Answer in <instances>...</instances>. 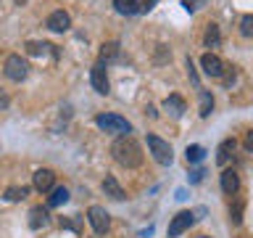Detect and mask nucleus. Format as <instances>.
I'll return each mask as SVG.
<instances>
[{"mask_svg":"<svg viewBox=\"0 0 253 238\" xmlns=\"http://www.w3.org/2000/svg\"><path fill=\"white\" fill-rule=\"evenodd\" d=\"M111 154H114V159L122 167H126V170H134V167L142 164V151H140V143L132 138V135H122L114 146H111Z\"/></svg>","mask_w":253,"mask_h":238,"instance_id":"f257e3e1","label":"nucleus"},{"mask_svg":"<svg viewBox=\"0 0 253 238\" xmlns=\"http://www.w3.org/2000/svg\"><path fill=\"white\" fill-rule=\"evenodd\" d=\"M95 124H98L103 132H114V135H126L132 130L129 122H126L124 117H119V114H98L95 117Z\"/></svg>","mask_w":253,"mask_h":238,"instance_id":"f03ea898","label":"nucleus"},{"mask_svg":"<svg viewBox=\"0 0 253 238\" xmlns=\"http://www.w3.org/2000/svg\"><path fill=\"white\" fill-rule=\"evenodd\" d=\"M3 71H5L8 79L21 82V79H27V74H29V63L24 61L19 53H11V56L5 59V63H3Z\"/></svg>","mask_w":253,"mask_h":238,"instance_id":"7ed1b4c3","label":"nucleus"},{"mask_svg":"<svg viewBox=\"0 0 253 238\" xmlns=\"http://www.w3.org/2000/svg\"><path fill=\"white\" fill-rule=\"evenodd\" d=\"M148 148H150V154H153V159H156L158 164H171L174 151H171L169 143L161 140L158 135H148Z\"/></svg>","mask_w":253,"mask_h":238,"instance_id":"20e7f679","label":"nucleus"},{"mask_svg":"<svg viewBox=\"0 0 253 238\" xmlns=\"http://www.w3.org/2000/svg\"><path fill=\"white\" fill-rule=\"evenodd\" d=\"M87 220H90V225H92V230L98 236H103L106 233V230L111 228V217H108V212L103 209V206H90V209H87Z\"/></svg>","mask_w":253,"mask_h":238,"instance_id":"39448f33","label":"nucleus"},{"mask_svg":"<svg viewBox=\"0 0 253 238\" xmlns=\"http://www.w3.org/2000/svg\"><path fill=\"white\" fill-rule=\"evenodd\" d=\"M193 222H195V214H193V212H179L177 217L169 222V238L182 236L185 230H190V225H193Z\"/></svg>","mask_w":253,"mask_h":238,"instance_id":"423d86ee","label":"nucleus"},{"mask_svg":"<svg viewBox=\"0 0 253 238\" xmlns=\"http://www.w3.org/2000/svg\"><path fill=\"white\" fill-rule=\"evenodd\" d=\"M90 82H92V87H95V93L108 95L111 85H108V74H106V66H103V63H95V66H92V71H90Z\"/></svg>","mask_w":253,"mask_h":238,"instance_id":"0eeeda50","label":"nucleus"},{"mask_svg":"<svg viewBox=\"0 0 253 238\" xmlns=\"http://www.w3.org/2000/svg\"><path fill=\"white\" fill-rule=\"evenodd\" d=\"M201 66H203V71L209 77H224V61L219 59V56H213V53H206L203 59H201Z\"/></svg>","mask_w":253,"mask_h":238,"instance_id":"6e6552de","label":"nucleus"},{"mask_svg":"<svg viewBox=\"0 0 253 238\" xmlns=\"http://www.w3.org/2000/svg\"><path fill=\"white\" fill-rule=\"evenodd\" d=\"M45 27L53 29V32H66V29L71 27V16H69L66 11H53L50 16H47Z\"/></svg>","mask_w":253,"mask_h":238,"instance_id":"1a4fd4ad","label":"nucleus"},{"mask_svg":"<svg viewBox=\"0 0 253 238\" xmlns=\"http://www.w3.org/2000/svg\"><path fill=\"white\" fill-rule=\"evenodd\" d=\"M164 111L171 119H179L187 111V103H185V98H179V95H169V98L164 101Z\"/></svg>","mask_w":253,"mask_h":238,"instance_id":"9d476101","label":"nucleus"},{"mask_svg":"<svg viewBox=\"0 0 253 238\" xmlns=\"http://www.w3.org/2000/svg\"><path fill=\"white\" fill-rule=\"evenodd\" d=\"M32 182H35V188L40 190V193H45V190H50V188H53L55 175H53L50 170H37V172H35V178H32Z\"/></svg>","mask_w":253,"mask_h":238,"instance_id":"9b49d317","label":"nucleus"},{"mask_svg":"<svg viewBox=\"0 0 253 238\" xmlns=\"http://www.w3.org/2000/svg\"><path fill=\"white\" fill-rule=\"evenodd\" d=\"M237 188H240V178H237L235 170H224L221 172V190H224L227 196H235Z\"/></svg>","mask_w":253,"mask_h":238,"instance_id":"f8f14e48","label":"nucleus"},{"mask_svg":"<svg viewBox=\"0 0 253 238\" xmlns=\"http://www.w3.org/2000/svg\"><path fill=\"white\" fill-rule=\"evenodd\" d=\"M103 193H106L108 198H114V201H124V190L122 185L116 182V178H111V175H106V180H103Z\"/></svg>","mask_w":253,"mask_h":238,"instance_id":"ddd939ff","label":"nucleus"},{"mask_svg":"<svg viewBox=\"0 0 253 238\" xmlns=\"http://www.w3.org/2000/svg\"><path fill=\"white\" fill-rule=\"evenodd\" d=\"M47 222V209L45 206H32V212H29V228L32 230H40Z\"/></svg>","mask_w":253,"mask_h":238,"instance_id":"4468645a","label":"nucleus"},{"mask_svg":"<svg viewBox=\"0 0 253 238\" xmlns=\"http://www.w3.org/2000/svg\"><path fill=\"white\" fill-rule=\"evenodd\" d=\"M119 59V43H103L100 45V61L98 63H111V61H116Z\"/></svg>","mask_w":253,"mask_h":238,"instance_id":"2eb2a0df","label":"nucleus"},{"mask_svg":"<svg viewBox=\"0 0 253 238\" xmlns=\"http://www.w3.org/2000/svg\"><path fill=\"white\" fill-rule=\"evenodd\" d=\"M203 43H206V48H219V43H221V32H219L216 24H209V27H206Z\"/></svg>","mask_w":253,"mask_h":238,"instance_id":"dca6fc26","label":"nucleus"},{"mask_svg":"<svg viewBox=\"0 0 253 238\" xmlns=\"http://www.w3.org/2000/svg\"><path fill=\"white\" fill-rule=\"evenodd\" d=\"M235 146H237V143H235L232 138H227V140H224V143H221V146H219L216 162H219V164H227V162H229V156H232V151H235Z\"/></svg>","mask_w":253,"mask_h":238,"instance_id":"f3484780","label":"nucleus"},{"mask_svg":"<svg viewBox=\"0 0 253 238\" xmlns=\"http://www.w3.org/2000/svg\"><path fill=\"white\" fill-rule=\"evenodd\" d=\"M69 201V190L63 188V185H58V188H53V193H50V198H47V204L50 206H61V204H66Z\"/></svg>","mask_w":253,"mask_h":238,"instance_id":"a211bd4d","label":"nucleus"},{"mask_svg":"<svg viewBox=\"0 0 253 238\" xmlns=\"http://www.w3.org/2000/svg\"><path fill=\"white\" fill-rule=\"evenodd\" d=\"M243 209H245L243 198H237V201L229 206V222H232V225H240L243 222Z\"/></svg>","mask_w":253,"mask_h":238,"instance_id":"6ab92c4d","label":"nucleus"},{"mask_svg":"<svg viewBox=\"0 0 253 238\" xmlns=\"http://www.w3.org/2000/svg\"><path fill=\"white\" fill-rule=\"evenodd\" d=\"M185 156H187L190 164L203 162V159H206V148H203V146H187V148H185Z\"/></svg>","mask_w":253,"mask_h":238,"instance_id":"aec40b11","label":"nucleus"},{"mask_svg":"<svg viewBox=\"0 0 253 238\" xmlns=\"http://www.w3.org/2000/svg\"><path fill=\"white\" fill-rule=\"evenodd\" d=\"M114 8L122 16H134L137 13V8H134V0H114Z\"/></svg>","mask_w":253,"mask_h":238,"instance_id":"412c9836","label":"nucleus"},{"mask_svg":"<svg viewBox=\"0 0 253 238\" xmlns=\"http://www.w3.org/2000/svg\"><path fill=\"white\" fill-rule=\"evenodd\" d=\"M24 48H27V53H29V56H42V53L50 51L53 45H47V43H35V40H29V43L24 45Z\"/></svg>","mask_w":253,"mask_h":238,"instance_id":"4be33fe9","label":"nucleus"},{"mask_svg":"<svg viewBox=\"0 0 253 238\" xmlns=\"http://www.w3.org/2000/svg\"><path fill=\"white\" fill-rule=\"evenodd\" d=\"M211 109H213V98H211V93H201V117H209L211 114Z\"/></svg>","mask_w":253,"mask_h":238,"instance_id":"5701e85b","label":"nucleus"},{"mask_svg":"<svg viewBox=\"0 0 253 238\" xmlns=\"http://www.w3.org/2000/svg\"><path fill=\"white\" fill-rule=\"evenodd\" d=\"M27 193H29V188H8L5 190V198H8V201H21Z\"/></svg>","mask_w":253,"mask_h":238,"instance_id":"b1692460","label":"nucleus"},{"mask_svg":"<svg viewBox=\"0 0 253 238\" xmlns=\"http://www.w3.org/2000/svg\"><path fill=\"white\" fill-rule=\"evenodd\" d=\"M240 32H243L245 37H251V35H253V16H251V13H245V16H243V21H240Z\"/></svg>","mask_w":253,"mask_h":238,"instance_id":"393cba45","label":"nucleus"},{"mask_svg":"<svg viewBox=\"0 0 253 238\" xmlns=\"http://www.w3.org/2000/svg\"><path fill=\"white\" fill-rule=\"evenodd\" d=\"M156 3L158 0H134V8H137V13H148Z\"/></svg>","mask_w":253,"mask_h":238,"instance_id":"a878e982","label":"nucleus"},{"mask_svg":"<svg viewBox=\"0 0 253 238\" xmlns=\"http://www.w3.org/2000/svg\"><path fill=\"white\" fill-rule=\"evenodd\" d=\"M182 5H185V11L195 13L198 8H203V5H206V0H182Z\"/></svg>","mask_w":253,"mask_h":238,"instance_id":"bb28decb","label":"nucleus"},{"mask_svg":"<svg viewBox=\"0 0 253 238\" xmlns=\"http://www.w3.org/2000/svg\"><path fill=\"white\" fill-rule=\"evenodd\" d=\"M203 175H206L203 170H193V172H190V182H201Z\"/></svg>","mask_w":253,"mask_h":238,"instance_id":"cd10ccee","label":"nucleus"},{"mask_svg":"<svg viewBox=\"0 0 253 238\" xmlns=\"http://www.w3.org/2000/svg\"><path fill=\"white\" fill-rule=\"evenodd\" d=\"M61 228H71V230H79V222H77V220H63V217H61Z\"/></svg>","mask_w":253,"mask_h":238,"instance_id":"c85d7f7f","label":"nucleus"},{"mask_svg":"<svg viewBox=\"0 0 253 238\" xmlns=\"http://www.w3.org/2000/svg\"><path fill=\"white\" fill-rule=\"evenodd\" d=\"M8 106V95L3 93V87H0V109H5Z\"/></svg>","mask_w":253,"mask_h":238,"instance_id":"c756f323","label":"nucleus"},{"mask_svg":"<svg viewBox=\"0 0 253 238\" xmlns=\"http://www.w3.org/2000/svg\"><path fill=\"white\" fill-rule=\"evenodd\" d=\"M245 148H248V151L253 148V132H248V138H245Z\"/></svg>","mask_w":253,"mask_h":238,"instance_id":"7c9ffc66","label":"nucleus"},{"mask_svg":"<svg viewBox=\"0 0 253 238\" xmlns=\"http://www.w3.org/2000/svg\"><path fill=\"white\" fill-rule=\"evenodd\" d=\"M198 238H209V236H198Z\"/></svg>","mask_w":253,"mask_h":238,"instance_id":"2f4dec72","label":"nucleus"}]
</instances>
